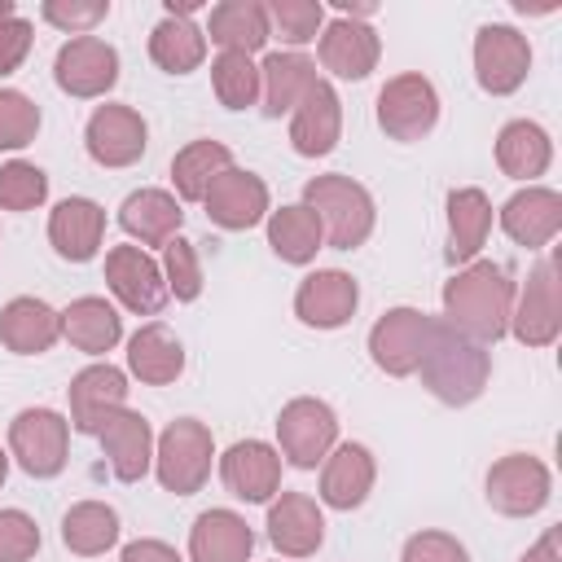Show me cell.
Segmentation results:
<instances>
[{
  "label": "cell",
  "mask_w": 562,
  "mask_h": 562,
  "mask_svg": "<svg viewBox=\"0 0 562 562\" xmlns=\"http://www.w3.org/2000/svg\"><path fill=\"white\" fill-rule=\"evenodd\" d=\"M430 334H435V321H430L426 312L395 307V312H386V316L373 325V334H369V351H373L378 369L404 378V373H417Z\"/></svg>",
  "instance_id": "6"
},
{
  "label": "cell",
  "mask_w": 562,
  "mask_h": 562,
  "mask_svg": "<svg viewBox=\"0 0 562 562\" xmlns=\"http://www.w3.org/2000/svg\"><path fill=\"white\" fill-rule=\"evenodd\" d=\"M487 501L501 514H536L549 501V470L536 457H505L487 474Z\"/></svg>",
  "instance_id": "13"
},
{
  "label": "cell",
  "mask_w": 562,
  "mask_h": 562,
  "mask_svg": "<svg viewBox=\"0 0 562 562\" xmlns=\"http://www.w3.org/2000/svg\"><path fill=\"white\" fill-rule=\"evenodd\" d=\"M88 154L101 167H127L145 154V119L127 105H101L88 119Z\"/></svg>",
  "instance_id": "14"
},
{
  "label": "cell",
  "mask_w": 562,
  "mask_h": 562,
  "mask_svg": "<svg viewBox=\"0 0 562 562\" xmlns=\"http://www.w3.org/2000/svg\"><path fill=\"white\" fill-rule=\"evenodd\" d=\"M356 281L338 268H325V272H312L303 277L299 294H294V312L303 325H316V329H338L351 312H356Z\"/></svg>",
  "instance_id": "16"
},
{
  "label": "cell",
  "mask_w": 562,
  "mask_h": 562,
  "mask_svg": "<svg viewBox=\"0 0 562 562\" xmlns=\"http://www.w3.org/2000/svg\"><path fill=\"white\" fill-rule=\"evenodd\" d=\"M4 474H9V457L0 452V483H4Z\"/></svg>",
  "instance_id": "51"
},
{
  "label": "cell",
  "mask_w": 562,
  "mask_h": 562,
  "mask_svg": "<svg viewBox=\"0 0 562 562\" xmlns=\"http://www.w3.org/2000/svg\"><path fill=\"white\" fill-rule=\"evenodd\" d=\"M66 435H70V422L61 413L22 408L9 426V448L31 479H53L66 465Z\"/></svg>",
  "instance_id": "5"
},
{
  "label": "cell",
  "mask_w": 562,
  "mask_h": 562,
  "mask_svg": "<svg viewBox=\"0 0 562 562\" xmlns=\"http://www.w3.org/2000/svg\"><path fill=\"white\" fill-rule=\"evenodd\" d=\"M303 206L316 211L325 237L334 250H356L369 233H373V198L347 180V176H316L307 189H303Z\"/></svg>",
  "instance_id": "3"
},
{
  "label": "cell",
  "mask_w": 562,
  "mask_h": 562,
  "mask_svg": "<svg viewBox=\"0 0 562 562\" xmlns=\"http://www.w3.org/2000/svg\"><path fill=\"white\" fill-rule=\"evenodd\" d=\"M316 83V66L303 53H272L259 66V88H263V114H285L303 101V92Z\"/></svg>",
  "instance_id": "30"
},
{
  "label": "cell",
  "mask_w": 562,
  "mask_h": 562,
  "mask_svg": "<svg viewBox=\"0 0 562 562\" xmlns=\"http://www.w3.org/2000/svg\"><path fill=\"white\" fill-rule=\"evenodd\" d=\"M404 562H470V553L443 531H417L404 544Z\"/></svg>",
  "instance_id": "45"
},
{
  "label": "cell",
  "mask_w": 562,
  "mask_h": 562,
  "mask_svg": "<svg viewBox=\"0 0 562 562\" xmlns=\"http://www.w3.org/2000/svg\"><path fill=\"white\" fill-rule=\"evenodd\" d=\"M211 40L224 53H255L268 40V9L255 0H228L211 9Z\"/></svg>",
  "instance_id": "32"
},
{
  "label": "cell",
  "mask_w": 562,
  "mask_h": 562,
  "mask_svg": "<svg viewBox=\"0 0 562 562\" xmlns=\"http://www.w3.org/2000/svg\"><path fill=\"white\" fill-rule=\"evenodd\" d=\"M501 224L514 241L522 246H544L553 241V233L562 228V198L553 189H522L505 202Z\"/></svg>",
  "instance_id": "23"
},
{
  "label": "cell",
  "mask_w": 562,
  "mask_h": 562,
  "mask_svg": "<svg viewBox=\"0 0 562 562\" xmlns=\"http://www.w3.org/2000/svg\"><path fill=\"white\" fill-rule=\"evenodd\" d=\"M233 167V154L220 145V140H193L184 145L176 158H171V180H176V193L184 202H202L206 189L215 184L220 171Z\"/></svg>",
  "instance_id": "35"
},
{
  "label": "cell",
  "mask_w": 562,
  "mask_h": 562,
  "mask_svg": "<svg viewBox=\"0 0 562 562\" xmlns=\"http://www.w3.org/2000/svg\"><path fill=\"white\" fill-rule=\"evenodd\" d=\"M522 562H558V531H544V540H540Z\"/></svg>",
  "instance_id": "49"
},
{
  "label": "cell",
  "mask_w": 562,
  "mask_h": 562,
  "mask_svg": "<svg viewBox=\"0 0 562 562\" xmlns=\"http://www.w3.org/2000/svg\"><path fill=\"white\" fill-rule=\"evenodd\" d=\"M321 536H325V518H321V509H316L312 496L285 492V496L268 509V540H272L285 558H307V553H316Z\"/></svg>",
  "instance_id": "21"
},
{
  "label": "cell",
  "mask_w": 562,
  "mask_h": 562,
  "mask_svg": "<svg viewBox=\"0 0 562 562\" xmlns=\"http://www.w3.org/2000/svg\"><path fill=\"white\" fill-rule=\"evenodd\" d=\"M123 562H180V553L162 540H132L123 549Z\"/></svg>",
  "instance_id": "48"
},
{
  "label": "cell",
  "mask_w": 562,
  "mask_h": 562,
  "mask_svg": "<svg viewBox=\"0 0 562 562\" xmlns=\"http://www.w3.org/2000/svg\"><path fill=\"white\" fill-rule=\"evenodd\" d=\"M26 53H31V22L9 18V22L0 26V75H13Z\"/></svg>",
  "instance_id": "47"
},
{
  "label": "cell",
  "mask_w": 562,
  "mask_h": 562,
  "mask_svg": "<svg viewBox=\"0 0 562 562\" xmlns=\"http://www.w3.org/2000/svg\"><path fill=\"white\" fill-rule=\"evenodd\" d=\"M101 233H105V211L92 198H66L48 220V241L70 263L92 259L101 246Z\"/></svg>",
  "instance_id": "19"
},
{
  "label": "cell",
  "mask_w": 562,
  "mask_h": 562,
  "mask_svg": "<svg viewBox=\"0 0 562 562\" xmlns=\"http://www.w3.org/2000/svg\"><path fill=\"white\" fill-rule=\"evenodd\" d=\"M277 435H281V452L299 470H312L334 448L338 422H334V408L321 404V400H290L277 417Z\"/></svg>",
  "instance_id": "7"
},
{
  "label": "cell",
  "mask_w": 562,
  "mask_h": 562,
  "mask_svg": "<svg viewBox=\"0 0 562 562\" xmlns=\"http://www.w3.org/2000/svg\"><path fill=\"white\" fill-rule=\"evenodd\" d=\"M114 79H119V53L97 35H79L57 53V83L70 97H101L114 88Z\"/></svg>",
  "instance_id": "10"
},
{
  "label": "cell",
  "mask_w": 562,
  "mask_h": 562,
  "mask_svg": "<svg viewBox=\"0 0 562 562\" xmlns=\"http://www.w3.org/2000/svg\"><path fill=\"white\" fill-rule=\"evenodd\" d=\"M514 334L527 342V347H549L558 338V281H553V259H544L527 290H522V303H518V316H514Z\"/></svg>",
  "instance_id": "24"
},
{
  "label": "cell",
  "mask_w": 562,
  "mask_h": 562,
  "mask_svg": "<svg viewBox=\"0 0 562 562\" xmlns=\"http://www.w3.org/2000/svg\"><path fill=\"white\" fill-rule=\"evenodd\" d=\"M211 83H215V97L228 110H246L259 97V70L250 66L246 53H220L215 66H211Z\"/></svg>",
  "instance_id": "39"
},
{
  "label": "cell",
  "mask_w": 562,
  "mask_h": 562,
  "mask_svg": "<svg viewBox=\"0 0 562 562\" xmlns=\"http://www.w3.org/2000/svg\"><path fill=\"white\" fill-rule=\"evenodd\" d=\"M0 338L9 351L18 356H35V351H48L57 338H61V316L40 303V299H13L4 312H0Z\"/></svg>",
  "instance_id": "25"
},
{
  "label": "cell",
  "mask_w": 562,
  "mask_h": 562,
  "mask_svg": "<svg viewBox=\"0 0 562 562\" xmlns=\"http://www.w3.org/2000/svg\"><path fill=\"white\" fill-rule=\"evenodd\" d=\"M127 400V378L114 364H92L70 382V430L97 435L110 413H119Z\"/></svg>",
  "instance_id": "12"
},
{
  "label": "cell",
  "mask_w": 562,
  "mask_h": 562,
  "mask_svg": "<svg viewBox=\"0 0 562 562\" xmlns=\"http://www.w3.org/2000/svg\"><path fill=\"white\" fill-rule=\"evenodd\" d=\"M61 540L70 553H83V558L105 553L119 540V514L101 501H83L61 518Z\"/></svg>",
  "instance_id": "37"
},
{
  "label": "cell",
  "mask_w": 562,
  "mask_h": 562,
  "mask_svg": "<svg viewBox=\"0 0 562 562\" xmlns=\"http://www.w3.org/2000/svg\"><path fill=\"white\" fill-rule=\"evenodd\" d=\"M439 97L422 75H395L378 97V123L395 140H417L435 127Z\"/></svg>",
  "instance_id": "8"
},
{
  "label": "cell",
  "mask_w": 562,
  "mask_h": 562,
  "mask_svg": "<svg viewBox=\"0 0 562 562\" xmlns=\"http://www.w3.org/2000/svg\"><path fill=\"white\" fill-rule=\"evenodd\" d=\"M496 162L505 176H540L549 167V136L536 123H509L496 140Z\"/></svg>",
  "instance_id": "38"
},
{
  "label": "cell",
  "mask_w": 562,
  "mask_h": 562,
  "mask_svg": "<svg viewBox=\"0 0 562 562\" xmlns=\"http://www.w3.org/2000/svg\"><path fill=\"white\" fill-rule=\"evenodd\" d=\"M492 228V206L479 189H457L448 198V263H470Z\"/></svg>",
  "instance_id": "31"
},
{
  "label": "cell",
  "mask_w": 562,
  "mask_h": 562,
  "mask_svg": "<svg viewBox=\"0 0 562 562\" xmlns=\"http://www.w3.org/2000/svg\"><path fill=\"white\" fill-rule=\"evenodd\" d=\"M61 334L88 351V356H101L119 342L123 325H119V312L105 303V299H75L66 312H61Z\"/></svg>",
  "instance_id": "34"
},
{
  "label": "cell",
  "mask_w": 562,
  "mask_h": 562,
  "mask_svg": "<svg viewBox=\"0 0 562 562\" xmlns=\"http://www.w3.org/2000/svg\"><path fill=\"white\" fill-rule=\"evenodd\" d=\"M474 66L487 92H514L527 79L531 48L514 26H483L474 40Z\"/></svg>",
  "instance_id": "11"
},
{
  "label": "cell",
  "mask_w": 562,
  "mask_h": 562,
  "mask_svg": "<svg viewBox=\"0 0 562 562\" xmlns=\"http://www.w3.org/2000/svg\"><path fill=\"white\" fill-rule=\"evenodd\" d=\"M250 527L233 509H206L193 531H189V553L193 562H246L250 558Z\"/></svg>",
  "instance_id": "22"
},
{
  "label": "cell",
  "mask_w": 562,
  "mask_h": 562,
  "mask_svg": "<svg viewBox=\"0 0 562 562\" xmlns=\"http://www.w3.org/2000/svg\"><path fill=\"white\" fill-rule=\"evenodd\" d=\"M509 299H514V285H509L505 268H496V263H470L465 272H457L443 285L448 325L474 342H496L505 334Z\"/></svg>",
  "instance_id": "1"
},
{
  "label": "cell",
  "mask_w": 562,
  "mask_h": 562,
  "mask_svg": "<svg viewBox=\"0 0 562 562\" xmlns=\"http://www.w3.org/2000/svg\"><path fill=\"white\" fill-rule=\"evenodd\" d=\"M127 364H132V373H136L140 382L167 386V382L180 378L184 351H180V342L167 334V325L149 321V325H140V329L132 334V342H127Z\"/></svg>",
  "instance_id": "29"
},
{
  "label": "cell",
  "mask_w": 562,
  "mask_h": 562,
  "mask_svg": "<svg viewBox=\"0 0 562 562\" xmlns=\"http://www.w3.org/2000/svg\"><path fill=\"white\" fill-rule=\"evenodd\" d=\"M105 281L119 294V303L132 307V312H140V316H158L162 303H167L162 268L140 246H114L105 255Z\"/></svg>",
  "instance_id": "9"
},
{
  "label": "cell",
  "mask_w": 562,
  "mask_h": 562,
  "mask_svg": "<svg viewBox=\"0 0 562 562\" xmlns=\"http://www.w3.org/2000/svg\"><path fill=\"white\" fill-rule=\"evenodd\" d=\"M220 474H224V487L241 501H268L277 487H281V457L259 443V439H241L224 452L220 461Z\"/></svg>",
  "instance_id": "17"
},
{
  "label": "cell",
  "mask_w": 562,
  "mask_h": 562,
  "mask_svg": "<svg viewBox=\"0 0 562 562\" xmlns=\"http://www.w3.org/2000/svg\"><path fill=\"white\" fill-rule=\"evenodd\" d=\"M105 13H110L105 0H97V4H57V0H48L44 4V18L66 26V31H75V35H88V26H97Z\"/></svg>",
  "instance_id": "46"
},
{
  "label": "cell",
  "mask_w": 562,
  "mask_h": 562,
  "mask_svg": "<svg viewBox=\"0 0 562 562\" xmlns=\"http://www.w3.org/2000/svg\"><path fill=\"white\" fill-rule=\"evenodd\" d=\"M180 220H184L180 202L162 189H140L119 206V224L145 246H167L171 237H180Z\"/></svg>",
  "instance_id": "27"
},
{
  "label": "cell",
  "mask_w": 562,
  "mask_h": 562,
  "mask_svg": "<svg viewBox=\"0 0 562 562\" xmlns=\"http://www.w3.org/2000/svg\"><path fill=\"white\" fill-rule=\"evenodd\" d=\"M162 281H167V294H176L180 303L198 299L202 294V268H198V255H193V241L184 237H171L162 246Z\"/></svg>",
  "instance_id": "40"
},
{
  "label": "cell",
  "mask_w": 562,
  "mask_h": 562,
  "mask_svg": "<svg viewBox=\"0 0 562 562\" xmlns=\"http://www.w3.org/2000/svg\"><path fill=\"white\" fill-rule=\"evenodd\" d=\"M321 61L338 75V79H364L378 61V35L364 22L338 18L329 22V31L321 35Z\"/></svg>",
  "instance_id": "26"
},
{
  "label": "cell",
  "mask_w": 562,
  "mask_h": 562,
  "mask_svg": "<svg viewBox=\"0 0 562 562\" xmlns=\"http://www.w3.org/2000/svg\"><path fill=\"white\" fill-rule=\"evenodd\" d=\"M268 13L281 26V40H290V44L316 40V26H321V4L316 0H277Z\"/></svg>",
  "instance_id": "44"
},
{
  "label": "cell",
  "mask_w": 562,
  "mask_h": 562,
  "mask_svg": "<svg viewBox=\"0 0 562 562\" xmlns=\"http://www.w3.org/2000/svg\"><path fill=\"white\" fill-rule=\"evenodd\" d=\"M338 132H342L338 97H334V88H329V83H321V79H316V83L303 92V101L294 105L290 140H294V149H299L303 158H321V154H329V149H334Z\"/></svg>",
  "instance_id": "18"
},
{
  "label": "cell",
  "mask_w": 562,
  "mask_h": 562,
  "mask_svg": "<svg viewBox=\"0 0 562 562\" xmlns=\"http://www.w3.org/2000/svg\"><path fill=\"white\" fill-rule=\"evenodd\" d=\"M149 57L167 70V75H189L193 66H202L206 57V40L202 31L189 22V13H167L154 35H149Z\"/></svg>",
  "instance_id": "33"
},
{
  "label": "cell",
  "mask_w": 562,
  "mask_h": 562,
  "mask_svg": "<svg viewBox=\"0 0 562 562\" xmlns=\"http://www.w3.org/2000/svg\"><path fill=\"white\" fill-rule=\"evenodd\" d=\"M268 241L285 263H307V259H316V250L325 241V228H321L312 206H281L268 220Z\"/></svg>",
  "instance_id": "36"
},
{
  "label": "cell",
  "mask_w": 562,
  "mask_h": 562,
  "mask_svg": "<svg viewBox=\"0 0 562 562\" xmlns=\"http://www.w3.org/2000/svg\"><path fill=\"white\" fill-rule=\"evenodd\" d=\"M40 127V110L22 92H0V149H22Z\"/></svg>",
  "instance_id": "42"
},
{
  "label": "cell",
  "mask_w": 562,
  "mask_h": 562,
  "mask_svg": "<svg viewBox=\"0 0 562 562\" xmlns=\"http://www.w3.org/2000/svg\"><path fill=\"white\" fill-rule=\"evenodd\" d=\"M40 549V527L22 509H0V562H26Z\"/></svg>",
  "instance_id": "43"
},
{
  "label": "cell",
  "mask_w": 562,
  "mask_h": 562,
  "mask_svg": "<svg viewBox=\"0 0 562 562\" xmlns=\"http://www.w3.org/2000/svg\"><path fill=\"white\" fill-rule=\"evenodd\" d=\"M369 487H373V457H369V448L342 443L329 457L325 474H321V501L334 505V509H356L369 496Z\"/></svg>",
  "instance_id": "28"
},
{
  "label": "cell",
  "mask_w": 562,
  "mask_h": 562,
  "mask_svg": "<svg viewBox=\"0 0 562 562\" xmlns=\"http://www.w3.org/2000/svg\"><path fill=\"white\" fill-rule=\"evenodd\" d=\"M202 202H206V215H211L220 228H250V224H259L263 211H268V189H263L259 176L228 167V171L215 176V184L206 189Z\"/></svg>",
  "instance_id": "15"
},
{
  "label": "cell",
  "mask_w": 562,
  "mask_h": 562,
  "mask_svg": "<svg viewBox=\"0 0 562 562\" xmlns=\"http://www.w3.org/2000/svg\"><path fill=\"white\" fill-rule=\"evenodd\" d=\"M97 439H101V448H105V457H110V470H114L123 483H136V479L149 470V457H154L149 443H154V435H149V422H145L140 413H127V408L110 413V417L101 422Z\"/></svg>",
  "instance_id": "20"
},
{
  "label": "cell",
  "mask_w": 562,
  "mask_h": 562,
  "mask_svg": "<svg viewBox=\"0 0 562 562\" xmlns=\"http://www.w3.org/2000/svg\"><path fill=\"white\" fill-rule=\"evenodd\" d=\"M422 382L430 386V395H439L443 404H470L479 400V391L487 386V351L483 342L457 334L452 325H439L435 321V334L426 342V356H422Z\"/></svg>",
  "instance_id": "2"
},
{
  "label": "cell",
  "mask_w": 562,
  "mask_h": 562,
  "mask_svg": "<svg viewBox=\"0 0 562 562\" xmlns=\"http://www.w3.org/2000/svg\"><path fill=\"white\" fill-rule=\"evenodd\" d=\"M9 18H18V9H13V0H0V26H4Z\"/></svg>",
  "instance_id": "50"
},
{
  "label": "cell",
  "mask_w": 562,
  "mask_h": 562,
  "mask_svg": "<svg viewBox=\"0 0 562 562\" xmlns=\"http://www.w3.org/2000/svg\"><path fill=\"white\" fill-rule=\"evenodd\" d=\"M211 474V430L193 417H180L158 439V483L176 496H193Z\"/></svg>",
  "instance_id": "4"
},
{
  "label": "cell",
  "mask_w": 562,
  "mask_h": 562,
  "mask_svg": "<svg viewBox=\"0 0 562 562\" xmlns=\"http://www.w3.org/2000/svg\"><path fill=\"white\" fill-rule=\"evenodd\" d=\"M48 193V176L31 162H9L0 171V206L4 211H26V206H40Z\"/></svg>",
  "instance_id": "41"
}]
</instances>
